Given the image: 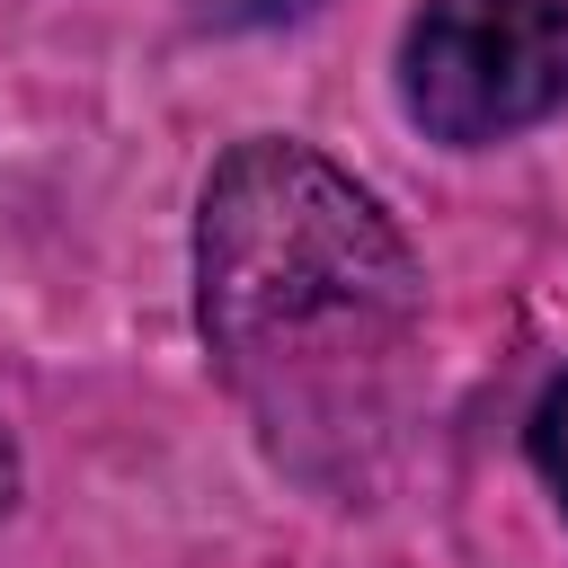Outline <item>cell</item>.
I'll return each mask as SVG.
<instances>
[{"instance_id":"4","label":"cell","mask_w":568,"mask_h":568,"mask_svg":"<svg viewBox=\"0 0 568 568\" xmlns=\"http://www.w3.org/2000/svg\"><path fill=\"white\" fill-rule=\"evenodd\" d=\"M204 18H222V27H266V18H293L302 0H195Z\"/></svg>"},{"instance_id":"2","label":"cell","mask_w":568,"mask_h":568,"mask_svg":"<svg viewBox=\"0 0 568 568\" xmlns=\"http://www.w3.org/2000/svg\"><path fill=\"white\" fill-rule=\"evenodd\" d=\"M399 98L435 142H506L568 106V0H426L399 36Z\"/></svg>"},{"instance_id":"1","label":"cell","mask_w":568,"mask_h":568,"mask_svg":"<svg viewBox=\"0 0 568 568\" xmlns=\"http://www.w3.org/2000/svg\"><path fill=\"white\" fill-rule=\"evenodd\" d=\"M195 302L266 435H355L417 337V266L382 204L311 142H240L204 178Z\"/></svg>"},{"instance_id":"3","label":"cell","mask_w":568,"mask_h":568,"mask_svg":"<svg viewBox=\"0 0 568 568\" xmlns=\"http://www.w3.org/2000/svg\"><path fill=\"white\" fill-rule=\"evenodd\" d=\"M532 462H541V479H550L559 506H568V382H550L541 408H532Z\"/></svg>"},{"instance_id":"5","label":"cell","mask_w":568,"mask_h":568,"mask_svg":"<svg viewBox=\"0 0 568 568\" xmlns=\"http://www.w3.org/2000/svg\"><path fill=\"white\" fill-rule=\"evenodd\" d=\"M9 488H18V462H9V435H0V506H9Z\"/></svg>"}]
</instances>
